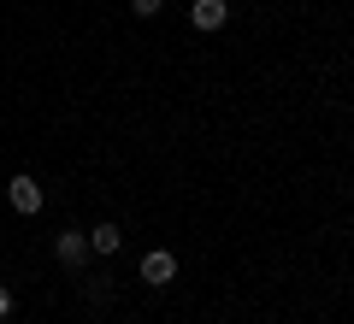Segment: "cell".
I'll use <instances>...</instances> for the list:
<instances>
[{
	"mask_svg": "<svg viewBox=\"0 0 354 324\" xmlns=\"http://www.w3.org/2000/svg\"><path fill=\"white\" fill-rule=\"evenodd\" d=\"M6 200H12V212H24V218H36L41 212V183L30 171H18L12 183H6Z\"/></svg>",
	"mask_w": 354,
	"mask_h": 324,
	"instance_id": "cell-1",
	"label": "cell"
},
{
	"mask_svg": "<svg viewBox=\"0 0 354 324\" xmlns=\"http://www.w3.org/2000/svg\"><path fill=\"white\" fill-rule=\"evenodd\" d=\"M171 277H177V254H165V248H148V254H142V283L165 289Z\"/></svg>",
	"mask_w": 354,
	"mask_h": 324,
	"instance_id": "cell-2",
	"label": "cell"
},
{
	"mask_svg": "<svg viewBox=\"0 0 354 324\" xmlns=\"http://www.w3.org/2000/svg\"><path fill=\"white\" fill-rule=\"evenodd\" d=\"M53 254H59V265H83L88 260V230H59V236H53Z\"/></svg>",
	"mask_w": 354,
	"mask_h": 324,
	"instance_id": "cell-3",
	"label": "cell"
},
{
	"mask_svg": "<svg viewBox=\"0 0 354 324\" xmlns=\"http://www.w3.org/2000/svg\"><path fill=\"white\" fill-rule=\"evenodd\" d=\"M225 18H230L225 0H195V6H189V24L195 30H225Z\"/></svg>",
	"mask_w": 354,
	"mask_h": 324,
	"instance_id": "cell-4",
	"label": "cell"
},
{
	"mask_svg": "<svg viewBox=\"0 0 354 324\" xmlns=\"http://www.w3.org/2000/svg\"><path fill=\"white\" fill-rule=\"evenodd\" d=\"M118 248H124V230L118 225H95L88 230V254H118Z\"/></svg>",
	"mask_w": 354,
	"mask_h": 324,
	"instance_id": "cell-5",
	"label": "cell"
},
{
	"mask_svg": "<svg viewBox=\"0 0 354 324\" xmlns=\"http://www.w3.org/2000/svg\"><path fill=\"white\" fill-rule=\"evenodd\" d=\"M160 6H165V0H130V12H136V18H160Z\"/></svg>",
	"mask_w": 354,
	"mask_h": 324,
	"instance_id": "cell-6",
	"label": "cell"
},
{
	"mask_svg": "<svg viewBox=\"0 0 354 324\" xmlns=\"http://www.w3.org/2000/svg\"><path fill=\"white\" fill-rule=\"evenodd\" d=\"M6 312H12V289L0 283V318H6Z\"/></svg>",
	"mask_w": 354,
	"mask_h": 324,
	"instance_id": "cell-7",
	"label": "cell"
}]
</instances>
